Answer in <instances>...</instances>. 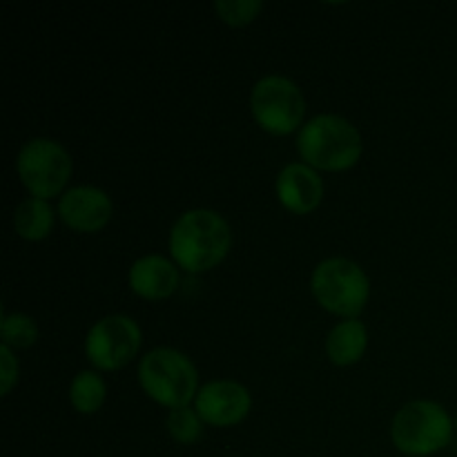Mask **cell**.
<instances>
[{
    "instance_id": "obj_1",
    "label": "cell",
    "mask_w": 457,
    "mask_h": 457,
    "mask_svg": "<svg viewBox=\"0 0 457 457\" xmlns=\"http://www.w3.org/2000/svg\"><path fill=\"white\" fill-rule=\"evenodd\" d=\"M232 230L214 210H187L170 232V254L187 272H208L228 257Z\"/></svg>"
},
{
    "instance_id": "obj_2",
    "label": "cell",
    "mask_w": 457,
    "mask_h": 457,
    "mask_svg": "<svg viewBox=\"0 0 457 457\" xmlns=\"http://www.w3.org/2000/svg\"><path fill=\"white\" fill-rule=\"evenodd\" d=\"M297 150L311 168L344 172L357 165L364 145L351 120L337 114H320L299 129Z\"/></svg>"
},
{
    "instance_id": "obj_3",
    "label": "cell",
    "mask_w": 457,
    "mask_h": 457,
    "mask_svg": "<svg viewBox=\"0 0 457 457\" xmlns=\"http://www.w3.org/2000/svg\"><path fill=\"white\" fill-rule=\"evenodd\" d=\"M138 382L152 400L170 411L183 409L199 395V370L174 348L147 353L138 364Z\"/></svg>"
},
{
    "instance_id": "obj_4",
    "label": "cell",
    "mask_w": 457,
    "mask_h": 457,
    "mask_svg": "<svg viewBox=\"0 0 457 457\" xmlns=\"http://www.w3.org/2000/svg\"><path fill=\"white\" fill-rule=\"evenodd\" d=\"M455 422L437 402L415 400L397 411L391 424V440L400 453L428 457L451 445Z\"/></svg>"
},
{
    "instance_id": "obj_5",
    "label": "cell",
    "mask_w": 457,
    "mask_h": 457,
    "mask_svg": "<svg viewBox=\"0 0 457 457\" xmlns=\"http://www.w3.org/2000/svg\"><path fill=\"white\" fill-rule=\"evenodd\" d=\"M311 288L321 308L344 320H357L370 295L366 272L344 257L324 259L312 272Z\"/></svg>"
},
{
    "instance_id": "obj_6",
    "label": "cell",
    "mask_w": 457,
    "mask_h": 457,
    "mask_svg": "<svg viewBox=\"0 0 457 457\" xmlns=\"http://www.w3.org/2000/svg\"><path fill=\"white\" fill-rule=\"evenodd\" d=\"M18 177L34 199H52L65 190L71 177V156L52 138H31L16 159Z\"/></svg>"
},
{
    "instance_id": "obj_7",
    "label": "cell",
    "mask_w": 457,
    "mask_h": 457,
    "mask_svg": "<svg viewBox=\"0 0 457 457\" xmlns=\"http://www.w3.org/2000/svg\"><path fill=\"white\" fill-rule=\"evenodd\" d=\"M250 110L259 128L275 137H286L302 125L306 98L302 89L286 76H263L250 94Z\"/></svg>"
},
{
    "instance_id": "obj_8",
    "label": "cell",
    "mask_w": 457,
    "mask_h": 457,
    "mask_svg": "<svg viewBox=\"0 0 457 457\" xmlns=\"http://www.w3.org/2000/svg\"><path fill=\"white\" fill-rule=\"evenodd\" d=\"M143 335L137 321L125 315L98 320L85 337V355L98 370H119L141 351Z\"/></svg>"
},
{
    "instance_id": "obj_9",
    "label": "cell",
    "mask_w": 457,
    "mask_h": 457,
    "mask_svg": "<svg viewBox=\"0 0 457 457\" xmlns=\"http://www.w3.org/2000/svg\"><path fill=\"white\" fill-rule=\"evenodd\" d=\"M195 404V411L205 424L226 428L248 418L253 409V397L244 384L232 382V379H217L199 388Z\"/></svg>"
},
{
    "instance_id": "obj_10",
    "label": "cell",
    "mask_w": 457,
    "mask_h": 457,
    "mask_svg": "<svg viewBox=\"0 0 457 457\" xmlns=\"http://www.w3.org/2000/svg\"><path fill=\"white\" fill-rule=\"evenodd\" d=\"M114 205L107 192L94 186H76L61 196L58 217L74 232H98L110 223Z\"/></svg>"
},
{
    "instance_id": "obj_11",
    "label": "cell",
    "mask_w": 457,
    "mask_h": 457,
    "mask_svg": "<svg viewBox=\"0 0 457 457\" xmlns=\"http://www.w3.org/2000/svg\"><path fill=\"white\" fill-rule=\"evenodd\" d=\"M277 199L288 212L311 214L324 199V181L311 165L290 163L277 177Z\"/></svg>"
},
{
    "instance_id": "obj_12",
    "label": "cell",
    "mask_w": 457,
    "mask_h": 457,
    "mask_svg": "<svg viewBox=\"0 0 457 457\" xmlns=\"http://www.w3.org/2000/svg\"><path fill=\"white\" fill-rule=\"evenodd\" d=\"M179 286V270L161 254L137 259L129 268V288L147 302H161L174 295Z\"/></svg>"
},
{
    "instance_id": "obj_13",
    "label": "cell",
    "mask_w": 457,
    "mask_h": 457,
    "mask_svg": "<svg viewBox=\"0 0 457 457\" xmlns=\"http://www.w3.org/2000/svg\"><path fill=\"white\" fill-rule=\"evenodd\" d=\"M369 333L360 320L339 321L326 339V353L335 366H353L364 357Z\"/></svg>"
},
{
    "instance_id": "obj_14",
    "label": "cell",
    "mask_w": 457,
    "mask_h": 457,
    "mask_svg": "<svg viewBox=\"0 0 457 457\" xmlns=\"http://www.w3.org/2000/svg\"><path fill=\"white\" fill-rule=\"evenodd\" d=\"M13 228H16L18 237H22V239L43 241L54 228L52 205L47 201L29 196L13 212Z\"/></svg>"
},
{
    "instance_id": "obj_15",
    "label": "cell",
    "mask_w": 457,
    "mask_h": 457,
    "mask_svg": "<svg viewBox=\"0 0 457 457\" xmlns=\"http://www.w3.org/2000/svg\"><path fill=\"white\" fill-rule=\"evenodd\" d=\"M107 397V384L94 370H80L70 386V402L80 415H94L101 411Z\"/></svg>"
},
{
    "instance_id": "obj_16",
    "label": "cell",
    "mask_w": 457,
    "mask_h": 457,
    "mask_svg": "<svg viewBox=\"0 0 457 457\" xmlns=\"http://www.w3.org/2000/svg\"><path fill=\"white\" fill-rule=\"evenodd\" d=\"M0 337H3V346L7 348H29L34 346L38 339V326L29 315L22 312H3V321H0Z\"/></svg>"
},
{
    "instance_id": "obj_17",
    "label": "cell",
    "mask_w": 457,
    "mask_h": 457,
    "mask_svg": "<svg viewBox=\"0 0 457 457\" xmlns=\"http://www.w3.org/2000/svg\"><path fill=\"white\" fill-rule=\"evenodd\" d=\"M165 427H168L170 437L177 445H195V442H199L204 437V420L190 406L170 411Z\"/></svg>"
},
{
    "instance_id": "obj_18",
    "label": "cell",
    "mask_w": 457,
    "mask_h": 457,
    "mask_svg": "<svg viewBox=\"0 0 457 457\" xmlns=\"http://www.w3.org/2000/svg\"><path fill=\"white\" fill-rule=\"evenodd\" d=\"M262 9V0H219V3H214V12L230 27L250 25Z\"/></svg>"
},
{
    "instance_id": "obj_19",
    "label": "cell",
    "mask_w": 457,
    "mask_h": 457,
    "mask_svg": "<svg viewBox=\"0 0 457 457\" xmlns=\"http://www.w3.org/2000/svg\"><path fill=\"white\" fill-rule=\"evenodd\" d=\"M18 382V360L13 357L12 348L0 346V384H3V397L12 393V388Z\"/></svg>"
},
{
    "instance_id": "obj_20",
    "label": "cell",
    "mask_w": 457,
    "mask_h": 457,
    "mask_svg": "<svg viewBox=\"0 0 457 457\" xmlns=\"http://www.w3.org/2000/svg\"><path fill=\"white\" fill-rule=\"evenodd\" d=\"M455 433H457V418H455Z\"/></svg>"
}]
</instances>
